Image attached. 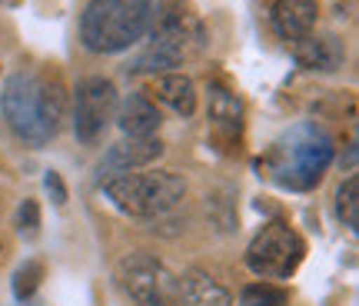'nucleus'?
<instances>
[{"instance_id": "obj_14", "label": "nucleus", "mask_w": 359, "mask_h": 306, "mask_svg": "<svg viewBox=\"0 0 359 306\" xmlns=\"http://www.w3.org/2000/svg\"><path fill=\"white\" fill-rule=\"evenodd\" d=\"M293 53H296V64L303 70H320V74H333L346 60V51H343L339 37H333V34H323V37L309 34L306 40L296 44Z\"/></svg>"}, {"instance_id": "obj_9", "label": "nucleus", "mask_w": 359, "mask_h": 306, "mask_svg": "<svg viewBox=\"0 0 359 306\" xmlns=\"http://www.w3.org/2000/svg\"><path fill=\"white\" fill-rule=\"evenodd\" d=\"M190 40H200V34H150V44L140 51V57L127 67L130 74H170L187 57Z\"/></svg>"}, {"instance_id": "obj_13", "label": "nucleus", "mask_w": 359, "mask_h": 306, "mask_svg": "<svg viewBox=\"0 0 359 306\" xmlns=\"http://www.w3.org/2000/svg\"><path fill=\"white\" fill-rule=\"evenodd\" d=\"M116 127L123 137H133V140H143V137H156V130L163 124V117L156 110V103L147 97V93H127L123 100L116 103Z\"/></svg>"}, {"instance_id": "obj_11", "label": "nucleus", "mask_w": 359, "mask_h": 306, "mask_svg": "<svg viewBox=\"0 0 359 306\" xmlns=\"http://www.w3.org/2000/svg\"><path fill=\"white\" fill-rule=\"evenodd\" d=\"M206 114H210V127L223 143H236L243 133V100L223 84H210L206 93Z\"/></svg>"}, {"instance_id": "obj_2", "label": "nucleus", "mask_w": 359, "mask_h": 306, "mask_svg": "<svg viewBox=\"0 0 359 306\" xmlns=\"http://www.w3.org/2000/svg\"><path fill=\"white\" fill-rule=\"evenodd\" d=\"M333 137L326 133V127L303 120V124H293L269 147V153L259 160V170L276 187L313 190L333 164Z\"/></svg>"}, {"instance_id": "obj_17", "label": "nucleus", "mask_w": 359, "mask_h": 306, "mask_svg": "<svg viewBox=\"0 0 359 306\" xmlns=\"http://www.w3.org/2000/svg\"><path fill=\"white\" fill-rule=\"evenodd\" d=\"M43 263L40 260H24L20 267L13 270V280H11V286H13V296L17 300H30V296L40 290V283H43Z\"/></svg>"}, {"instance_id": "obj_12", "label": "nucleus", "mask_w": 359, "mask_h": 306, "mask_svg": "<svg viewBox=\"0 0 359 306\" xmlns=\"http://www.w3.org/2000/svg\"><path fill=\"white\" fill-rule=\"evenodd\" d=\"M269 17H273V30L286 44H299V40H306L316 30L320 4L316 0H276Z\"/></svg>"}, {"instance_id": "obj_7", "label": "nucleus", "mask_w": 359, "mask_h": 306, "mask_svg": "<svg viewBox=\"0 0 359 306\" xmlns=\"http://www.w3.org/2000/svg\"><path fill=\"white\" fill-rule=\"evenodd\" d=\"M116 280L133 306H173V277L156 256L127 253L116 263Z\"/></svg>"}, {"instance_id": "obj_5", "label": "nucleus", "mask_w": 359, "mask_h": 306, "mask_svg": "<svg viewBox=\"0 0 359 306\" xmlns=\"http://www.w3.org/2000/svg\"><path fill=\"white\" fill-rule=\"evenodd\" d=\"M306 256V243L290 223L269 220L246 246V267L259 280H290Z\"/></svg>"}, {"instance_id": "obj_6", "label": "nucleus", "mask_w": 359, "mask_h": 306, "mask_svg": "<svg viewBox=\"0 0 359 306\" xmlns=\"http://www.w3.org/2000/svg\"><path fill=\"white\" fill-rule=\"evenodd\" d=\"M116 114V87L107 76H83L74 90V107H70V124L74 137L80 143H97L107 133L110 120Z\"/></svg>"}, {"instance_id": "obj_19", "label": "nucleus", "mask_w": 359, "mask_h": 306, "mask_svg": "<svg viewBox=\"0 0 359 306\" xmlns=\"http://www.w3.org/2000/svg\"><path fill=\"white\" fill-rule=\"evenodd\" d=\"M13 227L24 240H37L40 237V204L27 197L24 204L17 206V217H13Z\"/></svg>"}, {"instance_id": "obj_20", "label": "nucleus", "mask_w": 359, "mask_h": 306, "mask_svg": "<svg viewBox=\"0 0 359 306\" xmlns=\"http://www.w3.org/2000/svg\"><path fill=\"white\" fill-rule=\"evenodd\" d=\"M43 190H47V197L53 200V206H64L67 204V183H64V177L57 173V170H47V177H43Z\"/></svg>"}, {"instance_id": "obj_16", "label": "nucleus", "mask_w": 359, "mask_h": 306, "mask_svg": "<svg viewBox=\"0 0 359 306\" xmlns=\"http://www.w3.org/2000/svg\"><path fill=\"white\" fill-rule=\"evenodd\" d=\"M336 213L343 220V227L359 230V177H346L336 190Z\"/></svg>"}, {"instance_id": "obj_18", "label": "nucleus", "mask_w": 359, "mask_h": 306, "mask_svg": "<svg viewBox=\"0 0 359 306\" xmlns=\"http://www.w3.org/2000/svg\"><path fill=\"white\" fill-rule=\"evenodd\" d=\"M286 303H290V296H286L283 286H273V283H250V286H243L236 306H286Z\"/></svg>"}, {"instance_id": "obj_15", "label": "nucleus", "mask_w": 359, "mask_h": 306, "mask_svg": "<svg viewBox=\"0 0 359 306\" xmlns=\"http://www.w3.org/2000/svg\"><path fill=\"white\" fill-rule=\"evenodd\" d=\"M154 93H156V100L167 103L170 110H177L180 117L196 114V84H193V76L177 74V70L160 74L154 80Z\"/></svg>"}, {"instance_id": "obj_10", "label": "nucleus", "mask_w": 359, "mask_h": 306, "mask_svg": "<svg viewBox=\"0 0 359 306\" xmlns=\"http://www.w3.org/2000/svg\"><path fill=\"white\" fill-rule=\"evenodd\" d=\"M173 306H233V296L206 270L190 267L173 280Z\"/></svg>"}, {"instance_id": "obj_3", "label": "nucleus", "mask_w": 359, "mask_h": 306, "mask_svg": "<svg viewBox=\"0 0 359 306\" xmlns=\"http://www.w3.org/2000/svg\"><path fill=\"white\" fill-rule=\"evenodd\" d=\"M150 30V0H87L80 13V44L90 53H120Z\"/></svg>"}, {"instance_id": "obj_4", "label": "nucleus", "mask_w": 359, "mask_h": 306, "mask_svg": "<svg viewBox=\"0 0 359 306\" xmlns=\"http://www.w3.org/2000/svg\"><path fill=\"white\" fill-rule=\"evenodd\" d=\"M103 197L127 217H163L177 210L187 197V180L173 170H143V173H123L103 183Z\"/></svg>"}, {"instance_id": "obj_8", "label": "nucleus", "mask_w": 359, "mask_h": 306, "mask_svg": "<svg viewBox=\"0 0 359 306\" xmlns=\"http://www.w3.org/2000/svg\"><path fill=\"white\" fill-rule=\"evenodd\" d=\"M163 157V140L160 137H143V140H127L114 143L110 150L103 153V160L97 164V180L107 183V180L114 177H123V173H133V170H140V166H150L154 160Z\"/></svg>"}, {"instance_id": "obj_1", "label": "nucleus", "mask_w": 359, "mask_h": 306, "mask_svg": "<svg viewBox=\"0 0 359 306\" xmlns=\"http://www.w3.org/2000/svg\"><path fill=\"white\" fill-rule=\"evenodd\" d=\"M67 87L60 76L37 74V70H17L7 76L0 90V117L24 147L50 143L67 120Z\"/></svg>"}]
</instances>
